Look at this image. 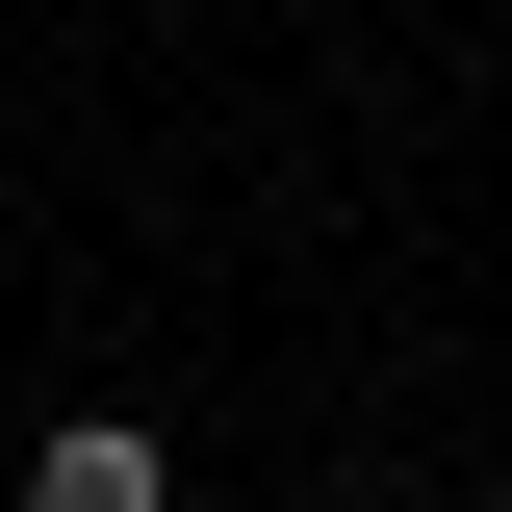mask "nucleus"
I'll return each mask as SVG.
<instances>
[{
	"mask_svg": "<svg viewBox=\"0 0 512 512\" xmlns=\"http://www.w3.org/2000/svg\"><path fill=\"white\" fill-rule=\"evenodd\" d=\"M26 512H180V461L128 436V410H52L26 436Z\"/></svg>",
	"mask_w": 512,
	"mask_h": 512,
	"instance_id": "f257e3e1",
	"label": "nucleus"
}]
</instances>
